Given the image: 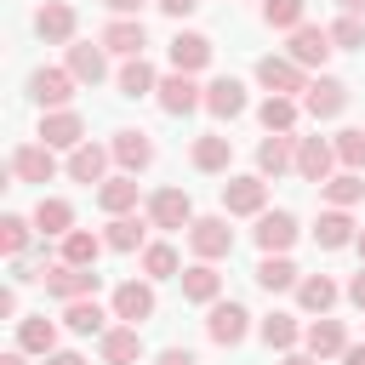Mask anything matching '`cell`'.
I'll list each match as a JSON object with an SVG mask.
<instances>
[{
  "mask_svg": "<svg viewBox=\"0 0 365 365\" xmlns=\"http://www.w3.org/2000/svg\"><path fill=\"white\" fill-rule=\"evenodd\" d=\"M97 348H103L108 365H137V359H143V336H137V325H114V331H103Z\"/></svg>",
  "mask_w": 365,
  "mask_h": 365,
  "instance_id": "obj_22",
  "label": "cell"
},
{
  "mask_svg": "<svg viewBox=\"0 0 365 365\" xmlns=\"http://www.w3.org/2000/svg\"><path fill=\"white\" fill-rule=\"evenodd\" d=\"M40 143H46V148H68V154H74V148L86 143L80 114H74V108H51V114L40 120Z\"/></svg>",
  "mask_w": 365,
  "mask_h": 365,
  "instance_id": "obj_14",
  "label": "cell"
},
{
  "mask_svg": "<svg viewBox=\"0 0 365 365\" xmlns=\"http://www.w3.org/2000/svg\"><path fill=\"white\" fill-rule=\"evenodd\" d=\"M103 234H91V228H74V234H63V262H74V268H97V257H103Z\"/></svg>",
  "mask_w": 365,
  "mask_h": 365,
  "instance_id": "obj_32",
  "label": "cell"
},
{
  "mask_svg": "<svg viewBox=\"0 0 365 365\" xmlns=\"http://www.w3.org/2000/svg\"><path fill=\"white\" fill-rule=\"evenodd\" d=\"M74 29H80V17H74L68 0H46V6L34 11V34L51 40V46H74Z\"/></svg>",
  "mask_w": 365,
  "mask_h": 365,
  "instance_id": "obj_5",
  "label": "cell"
},
{
  "mask_svg": "<svg viewBox=\"0 0 365 365\" xmlns=\"http://www.w3.org/2000/svg\"><path fill=\"white\" fill-rule=\"evenodd\" d=\"M325 200H331L336 211H348L354 200H365V177H359V171H336V177L325 182Z\"/></svg>",
  "mask_w": 365,
  "mask_h": 365,
  "instance_id": "obj_39",
  "label": "cell"
},
{
  "mask_svg": "<svg viewBox=\"0 0 365 365\" xmlns=\"http://www.w3.org/2000/svg\"><path fill=\"white\" fill-rule=\"evenodd\" d=\"M188 245H194V257H200V262L228 257V251H234V228H228V217H194Z\"/></svg>",
  "mask_w": 365,
  "mask_h": 365,
  "instance_id": "obj_2",
  "label": "cell"
},
{
  "mask_svg": "<svg viewBox=\"0 0 365 365\" xmlns=\"http://www.w3.org/2000/svg\"><path fill=\"white\" fill-rule=\"evenodd\" d=\"M245 331H251V314L240 302H211V314H205V336L211 342L234 348V342H245Z\"/></svg>",
  "mask_w": 365,
  "mask_h": 365,
  "instance_id": "obj_7",
  "label": "cell"
},
{
  "mask_svg": "<svg viewBox=\"0 0 365 365\" xmlns=\"http://www.w3.org/2000/svg\"><path fill=\"white\" fill-rule=\"evenodd\" d=\"M257 80L268 86V97H297V91H308V80H302V68H297L291 57H262V63H257Z\"/></svg>",
  "mask_w": 365,
  "mask_h": 365,
  "instance_id": "obj_11",
  "label": "cell"
},
{
  "mask_svg": "<svg viewBox=\"0 0 365 365\" xmlns=\"http://www.w3.org/2000/svg\"><path fill=\"white\" fill-rule=\"evenodd\" d=\"M63 325L74 336H103L108 331V314L97 308V297H80V302H63Z\"/></svg>",
  "mask_w": 365,
  "mask_h": 365,
  "instance_id": "obj_26",
  "label": "cell"
},
{
  "mask_svg": "<svg viewBox=\"0 0 365 365\" xmlns=\"http://www.w3.org/2000/svg\"><path fill=\"white\" fill-rule=\"evenodd\" d=\"M257 245H262V257H285L297 245V217L291 211H262L257 217Z\"/></svg>",
  "mask_w": 365,
  "mask_h": 365,
  "instance_id": "obj_9",
  "label": "cell"
},
{
  "mask_svg": "<svg viewBox=\"0 0 365 365\" xmlns=\"http://www.w3.org/2000/svg\"><path fill=\"white\" fill-rule=\"evenodd\" d=\"M354 245H359V257H365V228H359V240H354Z\"/></svg>",
  "mask_w": 365,
  "mask_h": 365,
  "instance_id": "obj_55",
  "label": "cell"
},
{
  "mask_svg": "<svg viewBox=\"0 0 365 365\" xmlns=\"http://www.w3.org/2000/svg\"><path fill=\"white\" fill-rule=\"evenodd\" d=\"M46 291H51L57 302H80V297H97V268L51 262V268H46Z\"/></svg>",
  "mask_w": 365,
  "mask_h": 365,
  "instance_id": "obj_3",
  "label": "cell"
},
{
  "mask_svg": "<svg viewBox=\"0 0 365 365\" xmlns=\"http://www.w3.org/2000/svg\"><path fill=\"white\" fill-rule=\"evenodd\" d=\"M279 171H297V137L291 131H274L257 148V177H279Z\"/></svg>",
  "mask_w": 365,
  "mask_h": 365,
  "instance_id": "obj_16",
  "label": "cell"
},
{
  "mask_svg": "<svg viewBox=\"0 0 365 365\" xmlns=\"http://www.w3.org/2000/svg\"><path fill=\"white\" fill-rule=\"evenodd\" d=\"M297 114H302V103L297 97H268L262 108H257V120H262V131L274 137V131H291L297 125Z\"/></svg>",
  "mask_w": 365,
  "mask_h": 365,
  "instance_id": "obj_36",
  "label": "cell"
},
{
  "mask_svg": "<svg viewBox=\"0 0 365 365\" xmlns=\"http://www.w3.org/2000/svg\"><path fill=\"white\" fill-rule=\"evenodd\" d=\"M143 46H148V34H143V23H137V17H114V23L103 29V51H120V57H143Z\"/></svg>",
  "mask_w": 365,
  "mask_h": 365,
  "instance_id": "obj_23",
  "label": "cell"
},
{
  "mask_svg": "<svg viewBox=\"0 0 365 365\" xmlns=\"http://www.w3.org/2000/svg\"><path fill=\"white\" fill-rule=\"evenodd\" d=\"M205 63H211V40L194 34V29H177V40H171V68H177V74H200Z\"/></svg>",
  "mask_w": 365,
  "mask_h": 365,
  "instance_id": "obj_18",
  "label": "cell"
},
{
  "mask_svg": "<svg viewBox=\"0 0 365 365\" xmlns=\"http://www.w3.org/2000/svg\"><path fill=\"white\" fill-rule=\"evenodd\" d=\"M279 365H319V359H314V354H285Z\"/></svg>",
  "mask_w": 365,
  "mask_h": 365,
  "instance_id": "obj_53",
  "label": "cell"
},
{
  "mask_svg": "<svg viewBox=\"0 0 365 365\" xmlns=\"http://www.w3.org/2000/svg\"><path fill=\"white\" fill-rule=\"evenodd\" d=\"M257 331H262V342H268V348H279V354H291V348H297V336H302L297 314H268Z\"/></svg>",
  "mask_w": 365,
  "mask_h": 365,
  "instance_id": "obj_38",
  "label": "cell"
},
{
  "mask_svg": "<svg viewBox=\"0 0 365 365\" xmlns=\"http://www.w3.org/2000/svg\"><path fill=\"white\" fill-rule=\"evenodd\" d=\"M205 108H211L217 120H234V114H245V86H240L234 74L211 80V86H205Z\"/></svg>",
  "mask_w": 365,
  "mask_h": 365,
  "instance_id": "obj_24",
  "label": "cell"
},
{
  "mask_svg": "<svg viewBox=\"0 0 365 365\" xmlns=\"http://www.w3.org/2000/svg\"><path fill=\"white\" fill-rule=\"evenodd\" d=\"M17 348L23 354H57V325L46 319V314H29V319H17Z\"/></svg>",
  "mask_w": 365,
  "mask_h": 365,
  "instance_id": "obj_27",
  "label": "cell"
},
{
  "mask_svg": "<svg viewBox=\"0 0 365 365\" xmlns=\"http://www.w3.org/2000/svg\"><path fill=\"white\" fill-rule=\"evenodd\" d=\"M331 46H336V51L365 46V17H336V23H331Z\"/></svg>",
  "mask_w": 365,
  "mask_h": 365,
  "instance_id": "obj_44",
  "label": "cell"
},
{
  "mask_svg": "<svg viewBox=\"0 0 365 365\" xmlns=\"http://www.w3.org/2000/svg\"><path fill=\"white\" fill-rule=\"evenodd\" d=\"M11 177H17V182H51V177H57L51 148H46V143H23V148L11 154Z\"/></svg>",
  "mask_w": 365,
  "mask_h": 365,
  "instance_id": "obj_17",
  "label": "cell"
},
{
  "mask_svg": "<svg viewBox=\"0 0 365 365\" xmlns=\"http://www.w3.org/2000/svg\"><path fill=\"white\" fill-rule=\"evenodd\" d=\"M336 160L348 171H359L365 165V131H336Z\"/></svg>",
  "mask_w": 365,
  "mask_h": 365,
  "instance_id": "obj_45",
  "label": "cell"
},
{
  "mask_svg": "<svg viewBox=\"0 0 365 365\" xmlns=\"http://www.w3.org/2000/svg\"><path fill=\"white\" fill-rule=\"evenodd\" d=\"M331 165H336V143L325 137H297V177L302 182H331Z\"/></svg>",
  "mask_w": 365,
  "mask_h": 365,
  "instance_id": "obj_4",
  "label": "cell"
},
{
  "mask_svg": "<svg viewBox=\"0 0 365 365\" xmlns=\"http://www.w3.org/2000/svg\"><path fill=\"white\" fill-rule=\"evenodd\" d=\"M103 6H108V11H114V17H137V11H143V6H148V0H103Z\"/></svg>",
  "mask_w": 365,
  "mask_h": 365,
  "instance_id": "obj_48",
  "label": "cell"
},
{
  "mask_svg": "<svg viewBox=\"0 0 365 365\" xmlns=\"http://www.w3.org/2000/svg\"><path fill=\"white\" fill-rule=\"evenodd\" d=\"M143 234H148V222H143V217H114V222L103 228L108 251H143Z\"/></svg>",
  "mask_w": 365,
  "mask_h": 365,
  "instance_id": "obj_37",
  "label": "cell"
},
{
  "mask_svg": "<svg viewBox=\"0 0 365 365\" xmlns=\"http://www.w3.org/2000/svg\"><path fill=\"white\" fill-rule=\"evenodd\" d=\"M342 6V17H365V0H336Z\"/></svg>",
  "mask_w": 365,
  "mask_h": 365,
  "instance_id": "obj_52",
  "label": "cell"
},
{
  "mask_svg": "<svg viewBox=\"0 0 365 365\" xmlns=\"http://www.w3.org/2000/svg\"><path fill=\"white\" fill-rule=\"evenodd\" d=\"M302 11H308L302 0H262V23H268V29H285V34L302 29Z\"/></svg>",
  "mask_w": 365,
  "mask_h": 365,
  "instance_id": "obj_41",
  "label": "cell"
},
{
  "mask_svg": "<svg viewBox=\"0 0 365 365\" xmlns=\"http://www.w3.org/2000/svg\"><path fill=\"white\" fill-rule=\"evenodd\" d=\"M108 148H114V160H120V171H125V177H137V171H148V165H154V143H148L143 131H114V143H108Z\"/></svg>",
  "mask_w": 365,
  "mask_h": 365,
  "instance_id": "obj_19",
  "label": "cell"
},
{
  "mask_svg": "<svg viewBox=\"0 0 365 365\" xmlns=\"http://www.w3.org/2000/svg\"><path fill=\"white\" fill-rule=\"evenodd\" d=\"M29 91H34V103L51 114V108H63V103L74 97V74H68V68H34V74H29Z\"/></svg>",
  "mask_w": 365,
  "mask_h": 365,
  "instance_id": "obj_12",
  "label": "cell"
},
{
  "mask_svg": "<svg viewBox=\"0 0 365 365\" xmlns=\"http://www.w3.org/2000/svg\"><path fill=\"white\" fill-rule=\"evenodd\" d=\"M297 302H302V308H308V314H325V308H331V302H336V285H331V279H325V274H308V279H302V285H297Z\"/></svg>",
  "mask_w": 365,
  "mask_h": 365,
  "instance_id": "obj_40",
  "label": "cell"
},
{
  "mask_svg": "<svg viewBox=\"0 0 365 365\" xmlns=\"http://www.w3.org/2000/svg\"><path fill=\"white\" fill-rule=\"evenodd\" d=\"M0 365H29V359H23V348H11V354H6Z\"/></svg>",
  "mask_w": 365,
  "mask_h": 365,
  "instance_id": "obj_54",
  "label": "cell"
},
{
  "mask_svg": "<svg viewBox=\"0 0 365 365\" xmlns=\"http://www.w3.org/2000/svg\"><path fill=\"white\" fill-rule=\"evenodd\" d=\"M302 108H308L314 120H336V114L348 108V86H342L336 74H319V80H308V91H302Z\"/></svg>",
  "mask_w": 365,
  "mask_h": 365,
  "instance_id": "obj_6",
  "label": "cell"
},
{
  "mask_svg": "<svg viewBox=\"0 0 365 365\" xmlns=\"http://www.w3.org/2000/svg\"><path fill=\"white\" fill-rule=\"evenodd\" d=\"M314 240H319L325 251H342V245H354V240H359V228H354V217H348V211H336V205H331V211H319Z\"/></svg>",
  "mask_w": 365,
  "mask_h": 365,
  "instance_id": "obj_25",
  "label": "cell"
},
{
  "mask_svg": "<svg viewBox=\"0 0 365 365\" xmlns=\"http://www.w3.org/2000/svg\"><path fill=\"white\" fill-rule=\"evenodd\" d=\"M154 6H160V11H165V17H188V11H194V6H200V0H154Z\"/></svg>",
  "mask_w": 365,
  "mask_h": 365,
  "instance_id": "obj_46",
  "label": "cell"
},
{
  "mask_svg": "<svg viewBox=\"0 0 365 365\" xmlns=\"http://www.w3.org/2000/svg\"><path fill=\"white\" fill-rule=\"evenodd\" d=\"M228 160H234V143L228 137H217V131L194 137V171H228Z\"/></svg>",
  "mask_w": 365,
  "mask_h": 365,
  "instance_id": "obj_33",
  "label": "cell"
},
{
  "mask_svg": "<svg viewBox=\"0 0 365 365\" xmlns=\"http://www.w3.org/2000/svg\"><path fill=\"white\" fill-rule=\"evenodd\" d=\"M29 228H34V217H0V251L23 262V251H29Z\"/></svg>",
  "mask_w": 365,
  "mask_h": 365,
  "instance_id": "obj_42",
  "label": "cell"
},
{
  "mask_svg": "<svg viewBox=\"0 0 365 365\" xmlns=\"http://www.w3.org/2000/svg\"><path fill=\"white\" fill-rule=\"evenodd\" d=\"M108 160H114V148L80 143V148L68 154V177H74V182H108Z\"/></svg>",
  "mask_w": 365,
  "mask_h": 365,
  "instance_id": "obj_20",
  "label": "cell"
},
{
  "mask_svg": "<svg viewBox=\"0 0 365 365\" xmlns=\"http://www.w3.org/2000/svg\"><path fill=\"white\" fill-rule=\"evenodd\" d=\"M148 91H160V74H154V63H143V57H125V68H120V97H148Z\"/></svg>",
  "mask_w": 365,
  "mask_h": 365,
  "instance_id": "obj_34",
  "label": "cell"
},
{
  "mask_svg": "<svg viewBox=\"0 0 365 365\" xmlns=\"http://www.w3.org/2000/svg\"><path fill=\"white\" fill-rule=\"evenodd\" d=\"M177 279H182V297H188V302H205V308L222 302V274H217L211 262H194V268H182Z\"/></svg>",
  "mask_w": 365,
  "mask_h": 365,
  "instance_id": "obj_21",
  "label": "cell"
},
{
  "mask_svg": "<svg viewBox=\"0 0 365 365\" xmlns=\"http://www.w3.org/2000/svg\"><path fill=\"white\" fill-rule=\"evenodd\" d=\"M268 205V177H228L222 182V211L228 217H262Z\"/></svg>",
  "mask_w": 365,
  "mask_h": 365,
  "instance_id": "obj_1",
  "label": "cell"
},
{
  "mask_svg": "<svg viewBox=\"0 0 365 365\" xmlns=\"http://www.w3.org/2000/svg\"><path fill=\"white\" fill-rule=\"evenodd\" d=\"M34 228H40L46 240L74 234V205H68V200H57V194H51V200H40V205H34Z\"/></svg>",
  "mask_w": 365,
  "mask_h": 365,
  "instance_id": "obj_31",
  "label": "cell"
},
{
  "mask_svg": "<svg viewBox=\"0 0 365 365\" xmlns=\"http://www.w3.org/2000/svg\"><path fill=\"white\" fill-rule=\"evenodd\" d=\"M97 205L108 211V217H131V205H137V177H108V182H97Z\"/></svg>",
  "mask_w": 365,
  "mask_h": 365,
  "instance_id": "obj_30",
  "label": "cell"
},
{
  "mask_svg": "<svg viewBox=\"0 0 365 365\" xmlns=\"http://www.w3.org/2000/svg\"><path fill=\"white\" fill-rule=\"evenodd\" d=\"M148 222L154 228H194V200L182 188H160L148 200Z\"/></svg>",
  "mask_w": 365,
  "mask_h": 365,
  "instance_id": "obj_8",
  "label": "cell"
},
{
  "mask_svg": "<svg viewBox=\"0 0 365 365\" xmlns=\"http://www.w3.org/2000/svg\"><path fill=\"white\" fill-rule=\"evenodd\" d=\"M348 302H354V308H365V268L348 279Z\"/></svg>",
  "mask_w": 365,
  "mask_h": 365,
  "instance_id": "obj_49",
  "label": "cell"
},
{
  "mask_svg": "<svg viewBox=\"0 0 365 365\" xmlns=\"http://www.w3.org/2000/svg\"><path fill=\"white\" fill-rule=\"evenodd\" d=\"M342 365H365V342H348L342 348Z\"/></svg>",
  "mask_w": 365,
  "mask_h": 365,
  "instance_id": "obj_51",
  "label": "cell"
},
{
  "mask_svg": "<svg viewBox=\"0 0 365 365\" xmlns=\"http://www.w3.org/2000/svg\"><path fill=\"white\" fill-rule=\"evenodd\" d=\"M154 365H200V359H194V354H188V348H165V354H160V359H154Z\"/></svg>",
  "mask_w": 365,
  "mask_h": 365,
  "instance_id": "obj_47",
  "label": "cell"
},
{
  "mask_svg": "<svg viewBox=\"0 0 365 365\" xmlns=\"http://www.w3.org/2000/svg\"><path fill=\"white\" fill-rule=\"evenodd\" d=\"M143 274H148V279H171V274H177V251H171L165 240L143 245Z\"/></svg>",
  "mask_w": 365,
  "mask_h": 365,
  "instance_id": "obj_43",
  "label": "cell"
},
{
  "mask_svg": "<svg viewBox=\"0 0 365 365\" xmlns=\"http://www.w3.org/2000/svg\"><path fill=\"white\" fill-rule=\"evenodd\" d=\"M46 365H86L74 348H57V354H46Z\"/></svg>",
  "mask_w": 365,
  "mask_h": 365,
  "instance_id": "obj_50",
  "label": "cell"
},
{
  "mask_svg": "<svg viewBox=\"0 0 365 365\" xmlns=\"http://www.w3.org/2000/svg\"><path fill=\"white\" fill-rule=\"evenodd\" d=\"M148 314H154V285H148V279H125V285H114V319L143 325Z\"/></svg>",
  "mask_w": 365,
  "mask_h": 365,
  "instance_id": "obj_15",
  "label": "cell"
},
{
  "mask_svg": "<svg viewBox=\"0 0 365 365\" xmlns=\"http://www.w3.org/2000/svg\"><path fill=\"white\" fill-rule=\"evenodd\" d=\"M257 285L262 291H291V285H302V274H297L291 257H262L257 262Z\"/></svg>",
  "mask_w": 365,
  "mask_h": 365,
  "instance_id": "obj_35",
  "label": "cell"
},
{
  "mask_svg": "<svg viewBox=\"0 0 365 365\" xmlns=\"http://www.w3.org/2000/svg\"><path fill=\"white\" fill-rule=\"evenodd\" d=\"M68 74L86 80V86H97V80L108 74V51H103V40H97V46H80V40H74V46H68Z\"/></svg>",
  "mask_w": 365,
  "mask_h": 365,
  "instance_id": "obj_29",
  "label": "cell"
},
{
  "mask_svg": "<svg viewBox=\"0 0 365 365\" xmlns=\"http://www.w3.org/2000/svg\"><path fill=\"white\" fill-rule=\"evenodd\" d=\"M336 46H331V29H314V23H302L297 34H291V63L297 68H325V57H331Z\"/></svg>",
  "mask_w": 365,
  "mask_h": 365,
  "instance_id": "obj_10",
  "label": "cell"
},
{
  "mask_svg": "<svg viewBox=\"0 0 365 365\" xmlns=\"http://www.w3.org/2000/svg\"><path fill=\"white\" fill-rule=\"evenodd\" d=\"M302 342H308V354H314V359H331V354H342V348H348V331H342V319H325V314H319V319L302 331Z\"/></svg>",
  "mask_w": 365,
  "mask_h": 365,
  "instance_id": "obj_28",
  "label": "cell"
},
{
  "mask_svg": "<svg viewBox=\"0 0 365 365\" xmlns=\"http://www.w3.org/2000/svg\"><path fill=\"white\" fill-rule=\"evenodd\" d=\"M154 97H160V108H165V114H194V108L205 103V91L194 86V74H177V68L160 80V91H154Z\"/></svg>",
  "mask_w": 365,
  "mask_h": 365,
  "instance_id": "obj_13",
  "label": "cell"
}]
</instances>
